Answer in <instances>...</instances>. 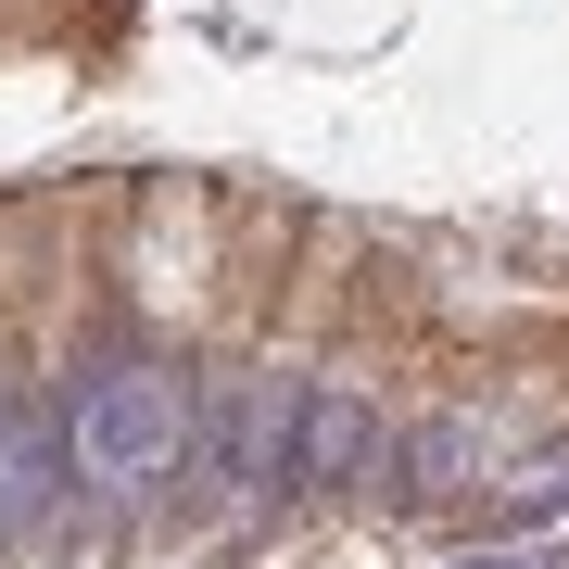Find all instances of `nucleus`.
Segmentation results:
<instances>
[{"instance_id": "7ed1b4c3", "label": "nucleus", "mask_w": 569, "mask_h": 569, "mask_svg": "<svg viewBox=\"0 0 569 569\" xmlns=\"http://www.w3.org/2000/svg\"><path fill=\"white\" fill-rule=\"evenodd\" d=\"M456 569H519V557H456Z\"/></svg>"}, {"instance_id": "f257e3e1", "label": "nucleus", "mask_w": 569, "mask_h": 569, "mask_svg": "<svg viewBox=\"0 0 569 569\" xmlns=\"http://www.w3.org/2000/svg\"><path fill=\"white\" fill-rule=\"evenodd\" d=\"M178 443H190L178 367H77V392H63V468L77 481H102V493L178 481Z\"/></svg>"}, {"instance_id": "f03ea898", "label": "nucleus", "mask_w": 569, "mask_h": 569, "mask_svg": "<svg viewBox=\"0 0 569 569\" xmlns=\"http://www.w3.org/2000/svg\"><path fill=\"white\" fill-rule=\"evenodd\" d=\"M291 481H392V430L355 392H291Z\"/></svg>"}]
</instances>
